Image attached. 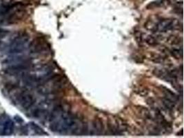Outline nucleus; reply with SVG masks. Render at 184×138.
I'll return each mask as SVG.
<instances>
[{
  "instance_id": "obj_1",
  "label": "nucleus",
  "mask_w": 184,
  "mask_h": 138,
  "mask_svg": "<svg viewBox=\"0 0 184 138\" xmlns=\"http://www.w3.org/2000/svg\"><path fill=\"white\" fill-rule=\"evenodd\" d=\"M26 14V10L22 4L17 3L11 6H6L5 11L1 16L3 22L7 25H13L17 24L25 18Z\"/></svg>"
},
{
  "instance_id": "obj_2",
  "label": "nucleus",
  "mask_w": 184,
  "mask_h": 138,
  "mask_svg": "<svg viewBox=\"0 0 184 138\" xmlns=\"http://www.w3.org/2000/svg\"><path fill=\"white\" fill-rule=\"evenodd\" d=\"M29 41V36L26 33H21L15 36L8 46V52L10 54H17L24 51Z\"/></svg>"
},
{
  "instance_id": "obj_3",
  "label": "nucleus",
  "mask_w": 184,
  "mask_h": 138,
  "mask_svg": "<svg viewBox=\"0 0 184 138\" xmlns=\"http://www.w3.org/2000/svg\"><path fill=\"white\" fill-rule=\"evenodd\" d=\"M181 24H180L179 21L176 19L164 18L159 20L152 27V31L159 32V33H166L170 31L179 29Z\"/></svg>"
},
{
  "instance_id": "obj_4",
  "label": "nucleus",
  "mask_w": 184,
  "mask_h": 138,
  "mask_svg": "<svg viewBox=\"0 0 184 138\" xmlns=\"http://www.w3.org/2000/svg\"><path fill=\"white\" fill-rule=\"evenodd\" d=\"M30 51L32 53L39 54L46 51L49 48L48 43L43 37H39L35 38L28 46Z\"/></svg>"
},
{
  "instance_id": "obj_5",
  "label": "nucleus",
  "mask_w": 184,
  "mask_h": 138,
  "mask_svg": "<svg viewBox=\"0 0 184 138\" xmlns=\"http://www.w3.org/2000/svg\"><path fill=\"white\" fill-rule=\"evenodd\" d=\"M17 102L24 109H28L33 106L35 102V99L33 95L28 92H22L17 95Z\"/></svg>"
},
{
  "instance_id": "obj_6",
  "label": "nucleus",
  "mask_w": 184,
  "mask_h": 138,
  "mask_svg": "<svg viewBox=\"0 0 184 138\" xmlns=\"http://www.w3.org/2000/svg\"><path fill=\"white\" fill-rule=\"evenodd\" d=\"M92 131L95 135H101L104 131L103 122L100 118H95L92 123Z\"/></svg>"
},
{
  "instance_id": "obj_7",
  "label": "nucleus",
  "mask_w": 184,
  "mask_h": 138,
  "mask_svg": "<svg viewBox=\"0 0 184 138\" xmlns=\"http://www.w3.org/2000/svg\"><path fill=\"white\" fill-rule=\"evenodd\" d=\"M169 3V0H155L152 1L147 5L146 8L148 9H155L161 8V7H164Z\"/></svg>"
},
{
  "instance_id": "obj_8",
  "label": "nucleus",
  "mask_w": 184,
  "mask_h": 138,
  "mask_svg": "<svg viewBox=\"0 0 184 138\" xmlns=\"http://www.w3.org/2000/svg\"><path fill=\"white\" fill-rule=\"evenodd\" d=\"M162 92L164 94V95H165L164 97L171 100V101L174 102V103H176V102H177L178 99H179L178 96L176 95L174 92H172V90H170L169 88H166V87L162 86Z\"/></svg>"
},
{
  "instance_id": "obj_9",
  "label": "nucleus",
  "mask_w": 184,
  "mask_h": 138,
  "mask_svg": "<svg viewBox=\"0 0 184 138\" xmlns=\"http://www.w3.org/2000/svg\"><path fill=\"white\" fill-rule=\"evenodd\" d=\"M47 112L46 110L43 109H36L33 112V116L36 118H45L47 117Z\"/></svg>"
},
{
  "instance_id": "obj_10",
  "label": "nucleus",
  "mask_w": 184,
  "mask_h": 138,
  "mask_svg": "<svg viewBox=\"0 0 184 138\" xmlns=\"http://www.w3.org/2000/svg\"><path fill=\"white\" fill-rule=\"evenodd\" d=\"M162 102L165 106V107L167 108L169 110H173L174 108L175 107V103L171 100L167 99L166 97H164L162 99Z\"/></svg>"
},
{
  "instance_id": "obj_11",
  "label": "nucleus",
  "mask_w": 184,
  "mask_h": 138,
  "mask_svg": "<svg viewBox=\"0 0 184 138\" xmlns=\"http://www.w3.org/2000/svg\"><path fill=\"white\" fill-rule=\"evenodd\" d=\"M30 127H31L32 129H33L36 133L39 134V135H43V134L45 133L40 126L37 125L35 123H30Z\"/></svg>"
},
{
  "instance_id": "obj_12",
  "label": "nucleus",
  "mask_w": 184,
  "mask_h": 138,
  "mask_svg": "<svg viewBox=\"0 0 184 138\" xmlns=\"http://www.w3.org/2000/svg\"><path fill=\"white\" fill-rule=\"evenodd\" d=\"M171 54L173 55L174 57H176L177 59H179V58H181L182 57V49L181 48H174L173 49H172L171 51Z\"/></svg>"
},
{
  "instance_id": "obj_13",
  "label": "nucleus",
  "mask_w": 184,
  "mask_h": 138,
  "mask_svg": "<svg viewBox=\"0 0 184 138\" xmlns=\"http://www.w3.org/2000/svg\"><path fill=\"white\" fill-rule=\"evenodd\" d=\"M146 43L150 46H155V45L158 44V41L156 39V38L153 36H148L146 39Z\"/></svg>"
},
{
  "instance_id": "obj_14",
  "label": "nucleus",
  "mask_w": 184,
  "mask_h": 138,
  "mask_svg": "<svg viewBox=\"0 0 184 138\" xmlns=\"http://www.w3.org/2000/svg\"><path fill=\"white\" fill-rule=\"evenodd\" d=\"M9 34V31L8 30L3 29V28H0V39L6 37Z\"/></svg>"
},
{
  "instance_id": "obj_15",
  "label": "nucleus",
  "mask_w": 184,
  "mask_h": 138,
  "mask_svg": "<svg viewBox=\"0 0 184 138\" xmlns=\"http://www.w3.org/2000/svg\"><path fill=\"white\" fill-rule=\"evenodd\" d=\"M0 46H1V42H0Z\"/></svg>"
}]
</instances>
